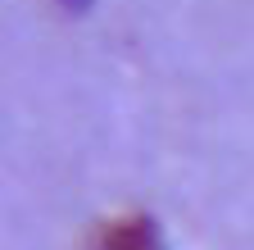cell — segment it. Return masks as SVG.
<instances>
[{
  "label": "cell",
  "mask_w": 254,
  "mask_h": 250,
  "mask_svg": "<svg viewBox=\"0 0 254 250\" xmlns=\"http://www.w3.org/2000/svg\"><path fill=\"white\" fill-rule=\"evenodd\" d=\"M91 250H159V232L150 218H114V223L100 228Z\"/></svg>",
  "instance_id": "obj_1"
}]
</instances>
